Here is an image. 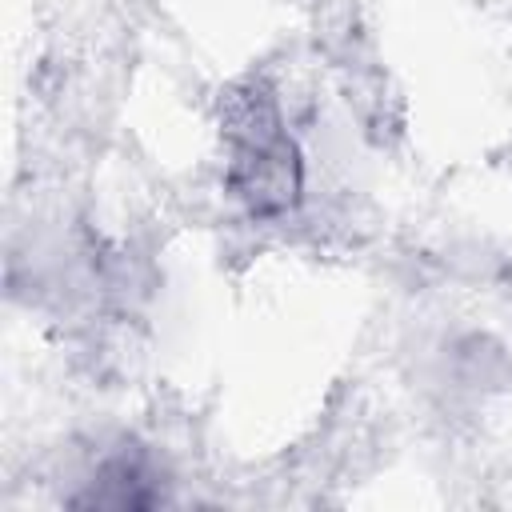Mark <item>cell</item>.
I'll return each instance as SVG.
<instances>
[{
	"label": "cell",
	"mask_w": 512,
	"mask_h": 512,
	"mask_svg": "<svg viewBox=\"0 0 512 512\" xmlns=\"http://www.w3.org/2000/svg\"><path fill=\"white\" fill-rule=\"evenodd\" d=\"M224 136L232 144V160H228L232 196L244 200L252 216H276L292 208L300 192V160L264 88H244L228 100Z\"/></svg>",
	"instance_id": "6da1fadb"
}]
</instances>
